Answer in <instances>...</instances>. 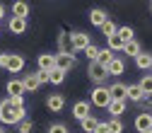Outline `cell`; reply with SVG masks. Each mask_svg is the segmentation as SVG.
<instances>
[{
  "label": "cell",
  "instance_id": "cell-36",
  "mask_svg": "<svg viewBox=\"0 0 152 133\" xmlns=\"http://www.w3.org/2000/svg\"><path fill=\"white\" fill-rule=\"evenodd\" d=\"M94 133H111V131H109V123H102V121H99L97 128H94Z\"/></svg>",
  "mask_w": 152,
  "mask_h": 133
},
{
  "label": "cell",
  "instance_id": "cell-25",
  "mask_svg": "<svg viewBox=\"0 0 152 133\" xmlns=\"http://www.w3.org/2000/svg\"><path fill=\"white\" fill-rule=\"evenodd\" d=\"M138 87L142 90L145 97H150V94H152V75H142V80L138 82Z\"/></svg>",
  "mask_w": 152,
  "mask_h": 133
},
{
  "label": "cell",
  "instance_id": "cell-26",
  "mask_svg": "<svg viewBox=\"0 0 152 133\" xmlns=\"http://www.w3.org/2000/svg\"><path fill=\"white\" fill-rule=\"evenodd\" d=\"M97 123H99V121L94 119L92 114H89L87 119H82V121H80V126H82V131H85V133H94V128H97Z\"/></svg>",
  "mask_w": 152,
  "mask_h": 133
},
{
  "label": "cell",
  "instance_id": "cell-27",
  "mask_svg": "<svg viewBox=\"0 0 152 133\" xmlns=\"http://www.w3.org/2000/svg\"><path fill=\"white\" fill-rule=\"evenodd\" d=\"M111 58H113V51H109V48H99V56H97V63H102L104 68L111 63Z\"/></svg>",
  "mask_w": 152,
  "mask_h": 133
},
{
  "label": "cell",
  "instance_id": "cell-15",
  "mask_svg": "<svg viewBox=\"0 0 152 133\" xmlns=\"http://www.w3.org/2000/svg\"><path fill=\"white\" fill-rule=\"evenodd\" d=\"M106 109H109V114H111V116H113V119H118V116H121V114L126 111V99H111Z\"/></svg>",
  "mask_w": 152,
  "mask_h": 133
},
{
  "label": "cell",
  "instance_id": "cell-33",
  "mask_svg": "<svg viewBox=\"0 0 152 133\" xmlns=\"http://www.w3.org/2000/svg\"><path fill=\"white\" fill-rule=\"evenodd\" d=\"M48 133H70L65 123H51L48 126Z\"/></svg>",
  "mask_w": 152,
  "mask_h": 133
},
{
  "label": "cell",
  "instance_id": "cell-35",
  "mask_svg": "<svg viewBox=\"0 0 152 133\" xmlns=\"http://www.w3.org/2000/svg\"><path fill=\"white\" fill-rule=\"evenodd\" d=\"M7 58H10V53L7 51H0V68H7Z\"/></svg>",
  "mask_w": 152,
  "mask_h": 133
},
{
  "label": "cell",
  "instance_id": "cell-34",
  "mask_svg": "<svg viewBox=\"0 0 152 133\" xmlns=\"http://www.w3.org/2000/svg\"><path fill=\"white\" fill-rule=\"evenodd\" d=\"M12 107H24V97H7Z\"/></svg>",
  "mask_w": 152,
  "mask_h": 133
},
{
  "label": "cell",
  "instance_id": "cell-5",
  "mask_svg": "<svg viewBox=\"0 0 152 133\" xmlns=\"http://www.w3.org/2000/svg\"><path fill=\"white\" fill-rule=\"evenodd\" d=\"M46 107H48L53 114H58V111L65 107V94H61V92H53V94H48V97H46Z\"/></svg>",
  "mask_w": 152,
  "mask_h": 133
},
{
  "label": "cell",
  "instance_id": "cell-3",
  "mask_svg": "<svg viewBox=\"0 0 152 133\" xmlns=\"http://www.w3.org/2000/svg\"><path fill=\"white\" fill-rule=\"evenodd\" d=\"M87 75L97 82V85H104V80L109 78V73H106V68L102 65V63H97V61H92L89 63V70H87Z\"/></svg>",
  "mask_w": 152,
  "mask_h": 133
},
{
  "label": "cell",
  "instance_id": "cell-4",
  "mask_svg": "<svg viewBox=\"0 0 152 133\" xmlns=\"http://www.w3.org/2000/svg\"><path fill=\"white\" fill-rule=\"evenodd\" d=\"M70 41H72V51H85V48L92 44L87 32H72V34H70Z\"/></svg>",
  "mask_w": 152,
  "mask_h": 133
},
{
  "label": "cell",
  "instance_id": "cell-39",
  "mask_svg": "<svg viewBox=\"0 0 152 133\" xmlns=\"http://www.w3.org/2000/svg\"><path fill=\"white\" fill-rule=\"evenodd\" d=\"M142 133H152V128H150V131H142Z\"/></svg>",
  "mask_w": 152,
  "mask_h": 133
},
{
  "label": "cell",
  "instance_id": "cell-21",
  "mask_svg": "<svg viewBox=\"0 0 152 133\" xmlns=\"http://www.w3.org/2000/svg\"><path fill=\"white\" fill-rule=\"evenodd\" d=\"M135 65H138L140 70H147V68H152V56H150V53H142V51H140V53L135 56Z\"/></svg>",
  "mask_w": 152,
  "mask_h": 133
},
{
  "label": "cell",
  "instance_id": "cell-12",
  "mask_svg": "<svg viewBox=\"0 0 152 133\" xmlns=\"http://www.w3.org/2000/svg\"><path fill=\"white\" fill-rule=\"evenodd\" d=\"M72 116L77 119V121L87 119V116H89V102H75V107H72Z\"/></svg>",
  "mask_w": 152,
  "mask_h": 133
},
{
  "label": "cell",
  "instance_id": "cell-37",
  "mask_svg": "<svg viewBox=\"0 0 152 133\" xmlns=\"http://www.w3.org/2000/svg\"><path fill=\"white\" fill-rule=\"evenodd\" d=\"M36 75H39V82H48V73H41V70H36Z\"/></svg>",
  "mask_w": 152,
  "mask_h": 133
},
{
  "label": "cell",
  "instance_id": "cell-38",
  "mask_svg": "<svg viewBox=\"0 0 152 133\" xmlns=\"http://www.w3.org/2000/svg\"><path fill=\"white\" fill-rule=\"evenodd\" d=\"M5 17V5H0V20Z\"/></svg>",
  "mask_w": 152,
  "mask_h": 133
},
{
  "label": "cell",
  "instance_id": "cell-11",
  "mask_svg": "<svg viewBox=\"0 0 152 133\" xmlns=\"http://www.w3.org/2000/svg\"><path fill=\"white\" fill-rule=\"evenodd\" d=\"M22 85H24V92H36V90L41 87L39 75H36V73H27V78L22 80Z\"/></svg>",
  "mask_w": 152,
  "mask_h": 133
},
{
  "label": "cell",
  "instance_id": "cell-13",
  "mask_svg": "<svg viewBox=\"0 0 152 133\" xmlns=\"http://www.w3.org/2000/svg\"><path fill=\"white\" fill-rule=\"evenodd\" d=\"M135 128H138V133L150 131L152 128V114H138L135 116Z\"/></svg>",
  "mask_w": 152,
  "mask_h": 133
},
{
  "label": "cell",
  "instance_id": "cell-19",
  "mask_svg": "<svg viewBox=\"0 0 152 133\" xmlns=\"http://www.w3.org/2000/svg\"><path fill=\"white\" fill-rule=\"evenodd\" d=\"M126 99L142 102V99H145V94H142V90H140L138 85H128V87H126Z\"/></svg>",
  "mask_w": 152,
  "mask_h": 133
},
{
  "label": "cell",
  "instance_id": "cell-7",
  "mask_svg": "<svg viewBox=\"0 0 152 133\" xmlns=\"http://www.w3.org/2000/svg\"><path fill=\"white\" fill-rule=\"evenodd\" d=\"M36 63H39L41 73H48V70L56 68V56L53 53H41V56H36Z\"/></svg>",
  "mask_w": 152,
  "mask_h": 133
},
{
  "label": "cell",
  "instance_id": "cell-23",
  "mask_svg": "<svg viewBox=\"0 0 152 133\" xmlns=\"http://www.w3.org/2000/svg\"><path fill=\"white\" fill-rule=\"evenodd\" d=\"M48 82H51V85H63V82H65V73L58 70V68L48 70Z\"/></svg>",
  "mask_w": 152,
  "mask_h": 133
},
{
  "label": "cell",
  "instance_id": "cell-16",
  "mask_svg": "<svg viewBox=\"0 0 152 133\" xmlns=\"http://www.w3.org/2000/svg\"><path fill=\"white\" fill-rule=\"evenodd\" d=\"M106 20H109V15H106V12L102 10V7H94V10L89 12V22H92L94 27H102V24H104Z\"/></svg>",
  "mask_w": 152,
  "mask_h": 133
},
{
  "label": "cell",
  "instance_id": "cell-22",
  "mask_svg": "<svg viewBox=\"0 0 152 133\" xmlns=\"http://www.w3.org/2000/svg\"><path fill=\"white\" fill-rule=\"evenodd\" d=\"M140 51H142V48H140V44H138L135 39L126 41V46H123V56H133V58H135V56H138Z\"/></svg>",
  "mask_w": 152,
  "mask_h": 133
},
{
  "label": "cell",
  "instance_id": "cell-18",
  "mask_svg": "<svg viewBox=\"0 0 152 133\" xmlns=\"http://www.w3.org/2000/svg\"><path fill=\"white\" fill-rule=\"evenodd\" d=\"M58 53H75L72 51V41H70V34H65V32H61L58 34Z\"/></svg>",
  "mask_w": 152,
  "mask_h": 133
},
{
  "label": "cell",
  "instance_id": "cell-1",
  "mask_svg": "<svg viewBox=\"0 0 152 133\" xmlns=\"http://www.w3.org/2000/svg\"><path fill=\"white\" fill-rule=\"evenodd\" d=\"M22 119H27V107H12L10 99H3V102H0V123L17 126Z\"/></svg>",
  "mask_w": 152,
  "mask_h": 133
},
{
  "label": "cell",
  "instance_id": "cell-17",
  "mask_svg": "<svg viewBox=\"0 0 152 133\" xmlns=\"http://www.w3.org/2000/svg\"><path fill=\"white\" fill-rule=\"evenodd\" d=\"M7 97H24V85H22V80H10V82H7Z\"/></svg>",
  "mask_w": 152,
  "mask_h": 133
},
{
  "label": "cell",
  "instance_id": "cell-30",
  "mask_svg": "<svg viewBox=\"0 0 152 133\" xmlns=\"http://www.w3.org/2000/svg\"><path fill=\"white\" fill-rule=\"evenodd\" d=\"M85 56L89 61H97V56H99V46H94V44H89L87 48H85Z\"/></svg>",
  "mask_w": 152,
  "mask_h": 133
},
{
  "label": "cell",
  "instance_id": "cell-24",
  "mask_svg": "<svg viewBox=\"0 0 152 133\" xmlns=\"http://www.w3.org/2000/svg\"><path fill=\"white\" fill-rule=\"evenodd\" d=\"M106 41H109V46H106L109 51H123V46H126V41L121 39L118 34H113V36H109Z\"/></svg>",
  "mask_w": 152,
  "mask_h": 133
},
{
  "label": "cell",
  "instance_id": "cell-6",
  "mask_svg": "<svg viewBox=\"0 0 152 133\" xmlns=\"http://www.w3.org/2000/svg\"><path fill=\"white\" fill-rule=\"evenodd\" d=\"M56 68L68 73L70 68H75V56L72 53H56Z\"/></svg>",
  "mask_w": 152,
  "mask_h": 133
},
{
  "label": "cell",
  "instance_id": "cell-29",
  "mask_svg": "<svg viewBox=\"0 0 152 133\" xmlns=\"http://www.w3.org/2000/svg\"><path fill=\"white\" fill-rule=\"evenodd\" d=\"M116 34L121 36L123 41H130V39H133V34H135V32H133V27H118V29H116Z\"/></svg>",
  "mask_w": 152,
  "mask_h": 133
},
{
  "label": "cell",
  "instance_id": "cell-2",
  "mask_svg": "<svg viewBox=\"0 0 152 133\" xmlns=\"http://www.w3.org/2000/svg\"><path fill=\"white\" fill-rule=\"evenodd\" d=\"M109 102H111V94H109V87H104V85H99V87H94V92H92V104L94 107H109Z\"/></svg>",
  "mask_w": 152,
  "mask_h": 133
},
{
  "label": "cell",
  "instance_id": "cell-14",
  "mask_svg": "<svg viewBox=\"0 0 152 133\" xmlns=\"http://www.w3.org/2000/svg\"><path fill=\"white\" fill-rule=\"evenodd\" d=\"M24 68V58L22 56H17V53H10V58H7V73H20Z\"/></svg>",
  "mask_w": 152,
  "mask_h": 133
},
{
  "label": "cell",
  "instance_id": "cell-20",
  "mask_svg": "<svg viewBox=\"0 0 152 133\" xmlns=\"http://www.w3.org/2000/svg\"><path fill=\"white\" fill-rule=\"evenodd\" d=\"M126 87H128V85H123V82H113V85L109 87L111 99H126Z\"/></svg>",
  "mask_w": 152,
  "mask_h": 133
},
{
  "label": "cell",
  "instance_id": "cell-28",
  "mask_svg": "<svg viewBox=\"0 0 152 133\" xmlns=\"http://www.w3.org/2000/svg\"><path fill=\"white\" fill-rule=\"evenodd\" d=\"M99 29H102V34H104V36H106V39H109V36H113V34H116V29H118V27H116V24H113L111 20H106V22H104V24H102Z\"/></svg>",
  "mask_w": 152,
  "mask_h": 133
},
{
  "label": "cell",
  "instance_id": "cell-41",
  "mask_svg": "<svg viewBox=\"0 0 152 133\" xmlns=\"http://www.w3.org/2000/svg\"><path fill=\"white\" fill-rule=\"evenodd\" d=\"M150 10H152V5H150Z\"/></svg>",
  "mask_w": 152,
  "mask_h": 133
},
{
  "label": "cell",
  "instance_id": "cell-32",
  "mask_svg": "<svg viewBox=\"0 0 152 133\" xmlns=\"http://www.w3.org/2000/svg\"><path fill=\"white\" fill-rule=\"evenodd\" d=\"M17 128H20V133H31V128H34V123H31L29 119H22L20 123H17Z\"/></svg>",
  "mask_w": 152,
  "mask_h": 133
},
{
  "label": "cell",
  "instance_id": "cell-10",
  "mask_svg": "<svg viewBox=\"0 0 152 133\" xmlns=\"http://www.w3.org/2000/svg\"><path fill=\"white\" fill-rule=\"evenodd\" d=\"M12 17H22V20H27V17H29V3H24V0H15V3H12Z\"/></svg>",
  "mask_w": 152,
  "mask_h": 133
},
{
  "label": "cell",
  "instance_id": "cell-9",
  "mask_svg": "<svg viewBox=\"0 0 152 133\" xmlns=\"http://www.w3.org/2000/svg\"><path fill=\"white\" fill-rule=\"evenodd\" d=\"M7 29L12 34H24L27 32V20H22V17H10L7 20Z\"/></svg>",
  "mask_w": 152,
  "mask_h": 133
},
{
  "label": "cell",
  "instance_id": "cell-31",
  "mask_svg": "<svg viewBox=\"0 0 152 133\" xmlns=\"http://www.w3.org/2000/svg\"><path fill=\"white\" fill-rule=\"evenodd\" d=\"M109 131H111V133H123V123H121V119H111V121H109Z\"/></svg>",
  "mask_w": 152,
  "mask_h": 133
},
{
  "label": "cell",
  "instance_id": "cell-40",
  "mask_svg": "<svg viewBox=\"0 0 152 133\" xmlns=\"http://www.w3.org/2000/svg\"><path fill=\"white\" fill-rule=\"evenodd\" d=\"M0 133H3V126H0Z\"/></svg>",
  "mask_w": 152,
  "mask_h": 133
},
{
  "label": "cell",
  "instance_id": "cell-8",
  "mask_svg": "<svg viewBox=\"0 0 152 133\" xmlns=\"http://www.w3.org/2000/svg\"><path fill=\"white\" fill-rule=\"evenodd\" d=\"M123 70H126V61L121 58V56H113V58H111V63L106 65L109 78H111V75H123Z\"/></svg>",
  "mask_w": 152,
  "mask_h": 133
}]
</instances>
